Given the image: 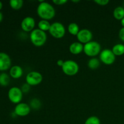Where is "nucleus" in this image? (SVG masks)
I'll use <instances>...</instances> for the list:
<instances>
[{"label":"nucleus","mask_w":124,"mask_h":124,"mask_svg":"<svg viewBox=\"0 0 124 124\" xmlns=\"http://www.w3.org/2000/svg\"><path fill=\"white\" fill-rule=\"evenodd\" d=\"M37 7V14L42 19L50 20L53 19L56 14L53 6L44 1H40Z\"/></svg>","instance_id":"obj_1"},{"label":"nucleus","mask_w":124,"mask_h":124,"mask_svg":"<svg viewBox=\"0 0 124 124\" xmlns=\"http://www.w3.org/2000/svg\"><path fill=\"white\" fill-rule=\"evenodd\" d=\"M47 34L39 29H35L30 32V39L33 45L36 47H41L47 41Z\"/></svg>","instance_id":"obj_2"},{"label":"nucleus","mask_w":124,"mask_h":124,"mask_svg":"<svg viewBox=\"0 0 124 124\" xmlns=\"http://www.w3.org/2000/svg\"><path fill=\"white\" fill-rule=\"evenodd\" d=\"M83 52L88 56L95 58L101 52V46L98 42L92 41L84 45Z\"/></svg>","instance_id":"obj_3"},{"label":"nucleus","mask_w":124,"mask_h":124,"mask_svg":"<svg viewBox=\"0 0 124 124\" xmlns=\"http://www.w3.org/2000/svg\"><path fill=\"white\" fill-rule=\"evenodd\" d=\"M61 68L63 73L70 76L76 75L79 70L78 64L73 60L65 61L64 65Z\"/></svg>","instance_id":"obj_4"},{"label":"nucleus","mask_w":124,"mask_h":124,"mask_svg":"<svg viewBox=\"0 0 124 124\" xmlns=\"http://www.w3.org/2000/svg\"><path fill=\"white\" fill-rule=\"evenodd\" d=\"M52 36L56 39H61L65 34V28L64 25L59 22H54L51 24L50 28L48 31Z\"/></svg>","instance_id":"obj_5"},{"label":"nucleus","mask_w":124,"mask_h":124,"mask_svg":"<svg viewBox=\"0 0 124 124\" xmlns=\"http://www.w3.org/2000/svg\"><path fill=\"white\" fill-rule=\"evenodd\" d=\"M43 80L42 74L39 71H32L29 72L25 77L26 83L30 86H36L40 84Z\"/></svg>","instance_id":"obj_6"},{"label":"nucleus","mask_w":124,"mask_h":124,"mask_svg":"<svg viewBox=\"0 0 124 124\" xmlns=\"http://www.w3.org/2000/svg\"><path fill=\"white\" fill-rule=\"evenodd\" d=\"M23 97V92L18 87H13L8 92V98L10 101L13 104H18L21 102Z\"/></svg>","instance_id":"obj_7"},{"label":"nucleus","mask_w":124,"mask_h":124,"mask_svg":"<svg viewBox=\"0 0 124 124\" xmlns=\"http://www.w3.org/2000/svg\"><path fill=\"white\" fill-rule=\"evenodd\" d=\"M100 61L105 65H110L113 64L116 61V56L110 49H104L99 54Z\"/></svg>","instance_id":"obj_8"},{"label":"nucleus","mask_w":124,"mask_h":124,"mask_svg":"<svg viewBox=\"0 0 124 124\" xmlns=\"http://www.w3.org/2000/svg\"><path fill=\"white\" fill-rule=\"evenodd\" d=\"M76 37L78 40V42H81L82 44H85L92 41L93 38V34L89 29H83L79 30Z\"/></svg>","instance_id":"obj_9"},{"label":"nucleus","mask_w":124,"mask_h":124,"mask_svg":"<svg viewBox=\"0 0 124 124\" xmlns=\"http://www.w3.org/2000/svg\"><path fill=\"white\" fill-rule=\"evenodd\" d=\"M31 111V108L29 104L24 102H20L16 104L14 109V113L16 116L24 117L29 115Z\"/></svg>","instance_id":"obj_10"},{"label":"nucleus","mask_w":124,"mask_h":124,"mask_svg":"<svg viewBox=\"0 0 124 124\" xmlns=\"http://www.w3.org/2000/svg\"><path fill=\"white\" fill-rule=\"evenodd\" d=\"M35 20L33 17L27 16L22 20L21 27L22 30L25 32H31L35 29Z\"/></svg>","instance_id":"obj_11"},{"label":"nucleus","mask_w":124,"mask_h":124,"mask_svg":"<svg viewBox=\"0 0 124 124\" xmlns=\"http://www.w3.org/2000/svg\"><path fill=\"white\" fill-rule=\"evenodd\" d=\"M12 61L8 54L0 52V70L6 71L11 68Z\"/></svg>","instance_id":"obj_12"},{"label":"nucleus","mask_w":124,"mask_h":124,"mask_svg":"<svg viewBox=\"0 0 124 124\" xmlns=\"http://www.w3.org/2000/svg\"><path fill=\"white\" fill-rule=\"evenodd\" d=\"M69 51L75 55L79 54L84 51V45L79 42H74L69 46Z\"/></svg>","instance_id":"obj_13"},{"label":"nucleus","mask_w":124,"mask_h":124,"mask_svg":"<svg viewBox=\"0 0 124 124\" xmlns=\"http://www.w3.org/2000/svg\"><path fill=\"white\" fill-rule=\"evenodd\" d=\"M9 74L12 78L19 79L23 76V70L19 65H14L10 69Z\"/></svg>","instance_id":"obj_14"},{"label":"nucleus","mask_w":124,"mask_h":124,"mask_svg":"<svg viewBox=\"0 0 124 124\" xmlns=\"http://www.w3.org/2000/svg\"><path fill=\"white\" fill-rule=\"evenodd\" d=\"M113 16L117 20L121 21L124 18V8L121 6H118L114 9Z\"/></svg>","instance_id":"obj_15"},{"label":"nucleus","mask_w":124,"mask_h":124,"mask_svg":"<svg viewBox=\"0 0 124 124\" xmlns=\"http://www.w3.org/2000/svg\"><path fill=\"white\" fill-rule=\"evenodd\" d=\"M111 50L116 56L123 55L124 54V45L122 44H117L113 47Z\"/></svg>","instance_id":"obj_16"},{"label":"nucleus","mask_w":124,"mask_h":124,"mask_svg":"<svg viewBox=\"0 0 124 124\" xmlns=\"http://www.w3.org/2000/svg\"><path fill=\"white\" fill-rule=\"evenodd\" d=\"M79 30V27L76 23H71L68 26V31L70 35L73 36H77Z\"/></svg>","instance_id":"obj_17"},{"label":"nucleus","mask_w":124,"mask_h":124,"mask_svg":"<svg viewBox=\"0 0 124 124\" xmlns=\"http://www.w3.org/2000/svg\"><path fill=\"white\" fill-rule=\"evenodd\" d=\"M100 61L96 58H92L88 60L87 65L88 68L92 70H96L98 69L100 66Z\"/></svg>","instance_id":"obj_18"},{"label":"nucleus","mask_w":124,"mask_h":124,"mask_svg":"<svg viewBox=\"0 0 124 124\" xmlns=\"http://www.w3.org/2000/svg\"><path fill=\"white\" fill-rule=\"evenodd\" d=\"M38 26V29L39 30L46 32L47 31H49L50 28L51 26V24L48 21L41 19V21H39Z\"/></svg>","instance_id":"obj_19"},{"label":"nucleus","mask_w":124,"mask_h":124,"mask_svg":"<svg viewBox=\"0 0 124 124\" xmlns=\"http://www.w3.org/2000/svg\"><path fill=\"white\" fill-rule=\"evenodd\" d=\"M9 4L13 9L18 10L22 8L24 4V1L23 0H10Z\"/></svg>","instance_id":"obj_20"},{"label":"nucleus","mask_w":124,"mask_h":124,"mask_svg":"<svg viewBox=\"0 0 124 124\" xmlns=\"http://www.w3.org/2000/svg\"><path fill=\"white\" fill-rule=\"evenodd\" d=\"M10 78V76L6 73L0 74V85L2 86H7L9 84Z\"/></svg>","instance_id":"obj_21"},{"label":"nucleus","mask_w":124,"mask_h":124,"mask_svg":"<svg viewBox=\"0 0 124 124\" xmlns=\"http://www.w3.org/2000/svg\"><path fill=\"white\" fill-rule=\"evenodd\" d=\"M30 107L31 108L34 109V110H38L41 107V102L37 98H34L30 101Z\"/></svg>","instance_id":"obj_22"},{"label":"nucleus","mask_w":124,"mask_h":124,"mask_svg":"<svg viewBox=\"0 0 124 124\" xmlns=\"http://www.w3.org/2000/svg\"><path fill=\"white\" fill-rule=\"evenodd\" d=\"M84 124H101V121L97 116H92L86 119Z\"/></svg>","instance_id":"obj_23"},{"label":"nucleus","mask_w":124,"mask_h":124,"mask_svg":"<svg viewBox=\"0 0 124 124\" xmlns=\"http://www.w3.org/2000/svg\"><path fill=\"white\" fill-rule=\"evenodd\" d=\"M94 2L99 5V6H107L110 2V1L109 0H95Z\"/></svg>","instance_id":"obj_24"},{"label":"nucleus","mask_w":124,"mask_h":124,"mask_svg":"<svg viewBox=\"0 0 124 124\" xmlns=\"http://www.w3.org/2000/svg\"><path fill=\"white\" fill-rule=\"evenodd\" d=\"M53 3H54V4L58 5V6H62L64 5L65 3L67 2V0H53Z\"/></svg>","instance_id":"obj_25"},{"label":"nucleus","mask_w":124,"mask_h":124,"mask_svg":"<svg viewBox=\"0 0 124 124\" xmlns=\"http://www.w3.org/2000/svg\"><path fill=\"white\" fill-rule=\"evenodd\" d=\"M21 90L23 91V93H27V92H28L29 90H30V85H28L26 83L22 86V88H21Z\"/></svg>","instance_id":"obj_26"},{"label":"nucleus","mask_w":124,"mask_h":124,"mask_svg":"<svg viewBox=\"0 0 124 124\" xmlns=\"http://www.w3.org/2000/svg\"><path fill=\"white\" fill-rule=\"evenodd\" d=\"M119 36L121 41L124 42V27H122L120 29L119 32Z\"/></svg>","instance_id":"obj_27"},{"label":"nucleus","mask_w":124,"mask_h":124,"mask_svg":"<svg viewBox=\"0 0 124 124\" xmlns=\"http://www.w3.org/2000/svg\"><path fill=\"white\" fill-rule=\"evenodd\" d=\"M64 63V61H63L62 59H58L56 62L57 65H58L59 67H62L63 66Z\"/></svg>","instance_id":"obj_28"},{"label":"nucleus","mask_w":124,"mask_h":124,"mask_svg":"<svg viewBox=\"0 0 124 124\" xmlns=\"http://www.w3.org/2000/svg\"><path fill=\"white\" fill-rule=\"evenodd\" d=\"M3 19V15H2V13L0 12V22Z\"/></svg>","instance_id":"obj_29"},{"label":"nucleus","mask_w":124,"mask_h":124,"mask_svg":"<svg viewBox=\"0 0 124 124\" xmlns=\"http://www.w3.org/2000/svg\"><path fill=\"white\" fill-rule=\"evenodd\" d=\"M121 25H122V27H124V18L121 21Z\"/></svg>","instance_id":"obj_30"},{"label":"nucleus","mask_w":124,"mask_h":124,"mask_svg":"<svg viewBox=\"0 0 124 124\" xmlns=\"http://www.w3.org/2000/svg\"><path fill=\"white\" fill-rule=\"evenodd\" d=\"M2 8V3L1 1H0V10Z\"/></svg>","instance_id":"obj_31"},{"label":"nucleus","mask_w":124,"mask_h":124,"mask_svg":"<svg viewBox=\"0 0 124 124\" xmlns=\"http://www.w3.org/2000/svg\"><path fill=\"white\" fill-rule=\"evenodd\" d=\"M72 1V2H79V1Z\"/></svg>","instance_id":"obj_32"},{"label":"nucleus","mask_w":124,"mask_h":124,"mask_svg":"<svg viewBox=\"0 0 124 124\" xmlns=\"http://www.w3.org/2000/svg\"><path fill=\"white\" fill-rule=\"evenodd\" d=\"M123 7L124 8V7Z\"/></svg>","instance_id":"obj_33"}]
</instances>
